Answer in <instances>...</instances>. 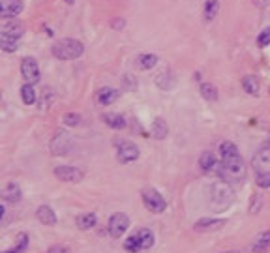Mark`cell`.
I'll return each instance as SVG.
<instances>
[{"label":"cell","mask_w":270,"mask_h":253,"mask_svg":"<svg viewBox=\"0 0 270 253\" xmlns=\"http://www.w3.org/2000/svg\"><path fill=\"white\" fill-rule=\"evenodd\" d=\"M23 11L21 0H2L0 2V15L4 19H11V17L19 15Z\"/></svg>","instance_id":"cell-11"},{"label":"cell","mask_w":270,"mask_h":253,"mask_svg":"<svg viewBox=\"0 0 270 253\" xmlns=\"http://www.w3.org/2000/svg\"><path fill=\"white\" fill-rule=\"evenodd\" d=\"M235 201V193H233L231 186L223 180H216L214 184H210L209 187V203L214 208V212H223L229 208Z\"/></svg>","instance_id":"cell-2"},{"label":"cell","mask_w":270,"mask_h":253,"mask_svg":"<svg viewBox=\"0 0 270 253\" xmlns=\"http://www.w3.org/2000/svg\"><path fill=\"white\" fill-rule=\"evenodd\" d=\"M201 94H203V98L209 99V101H216V99H218V90H216L214 85H210V83L201 85Z\"/></svg>","instance_id":"cell-28"},{"label":"cell","mask_w":270,"mask_h":253,"mask_svg":"<svg viewBox=\"0 0 270 253\" xmlns=\"http://www.w3.org/2000/svg\"><path fill=\"white\" fill-rule=\"evenodd\" d=\"M21 98L25 101V105H34V101H36V88L30 83H27L21 88Z\"/></svg>","instance_id":"cell-25"},{"label":"cell","mask_w":270,"mask_h":253,"mask_svg":"<svg viewBox=\"0 0 270 253\" xmlns=\"http://www.w3.org/2000/svg\"><path fill=\"white\" fill-rule=\"evenodd\" d=\"M62 120H64L66 126H77V124H81V115H75V113H66Z\"/></svg>","instance_id":"cell-29"},{"label":"cell","mask_w":270,"mask_h":253,"mask_svg":"<svg viewBox=\"0 0 270 253\" xmlns=\"http://www.w3.org/2000/svg\"><path fill=\"white\" fill-rule=\"evenodd\" d=\"M150 132H152V135H154L156 139H163L167 135V132H169L167 122L163 120V118H156V120L152 122V126H150Z\"/></svg>","instance_id":"cell-20"},{"label":"cell","mask_w":270,"mask_h":253,"mask_svg":"<svg viewBox=\"0 0 270 253\" xmlns=\"http://www.w3.org/2000/svg\"><path fill=\"white\" fill-rule=\"evenodd\" d=\"M96 225V214H81L77 218V227L81 231H89L92 227Z\"/></svg>","instance_id":"cell-24"},{"label":"cell","mask_w":270,"mask_h":253,"mask_svg":"<svg viewBox=\"0 0 270 253\" xmlns=\"http://www.w3.org/2000/svg\"><path fill=\"white\" fill-rule=\"evenodd\" d=\"M116 158H118L120 163H132V161H135L139 158V149L132 141H122L118 144V154H116Z\"/></svg>","instance_id":"cell-8"},{"label":"cell","mask_w":270,"mask_h":253,"mask_svg":"<svg viewBox=\"0 0 270 253\" xmlns=\"http://www.w3.org/2000/svg\"><path fill=\"white\" fill-rule=\"evenodd\" d=\"M158 64V56L156 55H139L137 58V66L141 70H150V68H154Z\"/></svg>","instance_id":"cell-26"},{"label":"cell","mask_w":270,"mask_h":253,"mask_svg":"<svg viewBox=\"0 0 270 253\" xmlns=\"http://www.w3.org/2000/svg\"><path fill=\"white\" fill-rule=\"evenodd\" d=\"M124 249L130 253H139L143 249V244H141V238H139L137 233L132 235V237H128V240L124 242Z\"/></svg>","instance_id":"cell-23"},{"label":"cell","mask_w":270,"mask_h":253,"mask_svg":"<svg viewBox=\"0 0 270 253\" xmlns=\"http://www.w3.org/2000/svg\"><path fill=\"white\" fill-rule=\"evenodd\" d=\"M113 27L122 28V27H124V21H122V19H115V21H113Z\"/></svg>","instance_id":"cell-33"},{"label":"cell","mask_w":270,"mask_h":253,"mask_svg":"<svg viewBox=\"0 0 270 253\" xmlns=\"http://www.w3.org/2000/svg\"><path fill=\"white\" fill-rule=\"evenodd\" d=\"M257 45H259V47L270 45V27L265 28V30H261V34L257 36Z\"/></svg>","instance_id":"cell-30"},{"label":"cell","mask_w":270,"mask_h":253,"mask_svg":"<svg viewBox=\"0 0 270 253\" xmlns=\"http://www.w3.org/2000/svg\"><path fill=\"white\" fill-rule=\"evenodd\" d=\"M47 253H68L66 248H62V246H53Z\"/></svg>","instance_id":"cell-32"},{"label":"cell","mask_w":270,"mask_h":253,"mask_svg":"<svg viewBox=\"0 0 270 253\" xmlns=\"http://www.w3.org/2000/svg\"><path fill=\"white\" fill-rule=\"evenodd\" d=\"M225 253H240V251H225Z\"/></svg>","instance_id":"cell-35"},{"label":"cell","mask_w":270,"mask_h":253,"mask_svg":"<svg viewBox=\"0 0 270 253\" xmlns=\"http://www.w3.org/2000/svg\"><path fill=\"white\" fill-rule=\"evenodd\" d=\"M55 176L62 182H81L83 180V171L77 167L60 165L55 169Z\"/></svg>","instance_id":"cell-9"},{"label":"cell","mask_w":270,"mask_h":253,"mask_svg":"<svg viewBox=\"0 0 270 253\" xmlns=\"http://www.w3.org/2000/svg\"><path fill=\"white\" fill-rule=\"evenodd\" d=\"M21 75L27 83L34 85L39 81V68H38V62L34 58H23L21 62Z\"/></svg>","instance_id":"cell-7"},{"label":"cell","mask_w":270,"mask_h":253,"mask_svg":"<svg viewBox=\"0 0 270 253\" xmlns=\"http://www.w3.org/2000/svg\"><path fill=\"white\" fill-rule=\"evenodd\" d=\"M223 225H225L223 220H199L193 225V229L199 233H214V231H220Z\"/></svg>","instance_id":"cell-14"},{"label":"cell","mask_w":270,"mask_h":253,"mask_svg":"<svg viewBox=\"0 0 270 253\" xmlns=\"http://www.w3.org/2000/svg\"><path fill=\"white\" fill-rule=\"evenodd\" d=\"M254 169L257 171V175H265L270 173V149H261L257 154L254 156Z\"/></svg>","instance_id":"cell-10"},{"label":"cell","mask_w":270,"mask_h":253,"mask_svg":"<svg viewBox=\"0 0 270 253\" xmlns=\"http://www.w3.org/2000/svg\"><path fill=\"white\" fill-rule=\"evenodd\" d=\"M220 11V0H206L204 2V19L212 21Z\"/></svg>","instance_id":"cell-22"},{"label":"cell","mask_w":270,"mask_h":253,"mask_svg":"<svg viewBox=\"0 0 270 253\" xmlns=\"http://www.w3.org/2000/svg\"><path fill=\"white\" fill-rule=\"evenodd\" d=\"M83 44L79 39L73 38H66L60 39L58 44L53 45V56L58 58V60H73V58H79L83 55Z\"/></svg>","instance_id":"cell-3"},{"label":"cell","mask_w":270,"mask_h":253,"mask_svg":"<svg viewBox=\"0 0 270 253\" xmlns=\"http://www.w3.org/2000/svg\"><path fill=\"white\" fill-rule=\"evenodd\" d=\"M254 249L255 253H265L270 249V231H263L261 235H257L254 242Z\"/></svg>","instance_id":"cell-17"},{"label":"cell","mask_w":270,"mask_h":253,"mask_svg":"<svg viewBox=\"0 0 270 253\" xmlns=\"http://www.w3.org/2000/svg\"><path fill=\"white\" fill-rule=\"evenodd\" d=\"M36 216H38L39 223H44V225H56V214L55 210L51 208V206H47V204H41L38 208V212H36Z\"/></svg>","instance_id":"cell-16"},{"label":"cell","mask_w":270,"mask_h":253,"mask_svg":"<svg viewBox=\"0 0 270 253\" xmlns=\"http://www.w3.org/2000/svg\"><path fill=\"white\" fill-rule=\"evenodd\" d=\"M139 238H141V244H143V249H150L154 246V235L150 229H139L137 231Z\"/></svg>","instance_id":"cell-27"},{"label":"cell","mask_w":270,"mask_h":253,"mask_svg":"<svg viewBox=\"0 0 270 253\" xmlns=\"http://www.w3.org/2000/svg\"><path fill=\"white\" fill-rule=\"evenodd\" d=\"M199 165H201V169L206 171V173H210V171H218V161H216V156L212 154V152H204L203 156H201V160H199Z\"/></svg>","instance_id":"cell-18"},{"label":"cell","mask_w":270,"mask_h":253,"mask_svg":"<svg viewBox=\"0 0 270 253\" xmlns=\"http://www.w3.org/2000/svg\"><path fill=\"white\" fill-rule=\"evenodd\" d=\"M220 154H221V165H218V173H220L225 180L231 182H242L246 176V167L240 158L237 144L231 141H223L220 144Z\"/></svg>","instance_id":"cell-1"},{"label":"cell","mask_w":270,"mask_h":253,"mask_svg":"<svg viewBox=\"0 0 270 253\" xmlns=\"http://www.w3.org/2000/svg\"><path fill=\"white\" fill-rule=\"evenodd\" d=\"M128 227H130V218H128L126 214H122V212H116V214L111 216L107 229H109V235L113 238H120V237H124V233L128 231Z\"/></svg>","instance_id":"cell-6"},{"label":"cell","mask_w":270,"mask_h":253,"mask_svg":"<svg viewBox=\"0 0 270 253\" xmlns=\"http://www.w3.org/2000/svg\"><path fill=\"white\" fill-rule=\"evenodd\" d=\"M242 87H244V90L248 94H252V96H257V94H259V81L255 79V75H246V77L242 79Z\"/></svg>","instance_id":"cell-21"},{"label":"cell","mask_w":270,"mask_h":253,"mask_svg":"<svg viewBox=\"0 0 270 253\" xmlns=\"http://www.w3.org/2000/svg\"><path fill=\"white\" fill-rule=\"evenodd\" d=\"M23 32H25L23 23H19V21L8 23V25H4V27H2L0 39H15V41H19V38L23 36Z\"/></svg>","instance_id":"cell-12"},{"label":"cell","mask_w":270,"mask_h":253,"mask_svg":"<svg viewBox=\"0 0 270 253\" xmlns=\"http://www.w3.org/2000/svg\"><path fill=\"white\" fill-rule=\"evenodd\" d=\"M120 96V92L116 88H111V87H105L101 90H98L96 94V103L98 105H111L113 101H116Z\"/></svg>","instance_id":"cell-13"},{"label":"cell","mask_w":270,"mask_h":253,"mask_svg":"<svg viewBox=\"0 0 270 253\" xmlns=\"http://www.w3.org/2000/svg\"><path fill=\"white\" fill-rule=\"evenodd\" d=\"M268 2H270V0H255V4H257V6H266Z\"/></svg>","instance_id":"cell-34"},{"label":"cell","mask_w":270,"mask_h":253,"mask_svg":"<svg viewBox=\"0 0 270 253\" xmlns=\"http://www.w3.org/2000/svg\"><path fill=\"white\" fill-rule=\"evenodd\" d=\"M103 122L113 130H124L126 128V120L124 116L116 115V113H109V115H103Z\"/></svg>","instance_id":"cell-19"},{"label":"cell","mask_w":270,"mask_h":253,"mask_svg":"<svg viewBox=\"0 0 270 253\" xmlns=\"http://www.w3.org/2000/svg\"><path fill=\"white\" fill-rule=\"evenodd\" d=\"M257 186L259 187H270V173L257 176Z\"/></svg>","instance_id":"cell-31"},{"label":"cell","mask_w":270,"mask_h":253,"mask_svg":"<svg viewBox=\"0 0 270 253\" xmlns=\"http://www.w3.org/2000/svg\"><path fill=\"white\" fill-rule=\"evenodd\" d=\"M143 203L150 212H156V214H160V212L165 210V199L161 197L160 192H156L152 187L143 189Z\"/></svg>","instance_id":"cell-4"},{"label":"cell","mask_w":270,"mask_h":253,"mask_svg":"<svg viewBox=\"0 0 270 253\" xmlns=\"http://www.w3.org/2000/svg\"><path fill=\"white\" fill-rule=\"evenodd\" d=\"M51 152L55 156H64L72 150V137L68 135L66 132H56L51 139V144H49Z\"/></svg>","instance_id":"cell-5"},{"label":"cell","mask_w":270,"mask_h":253,"mask_svg":"<svg viewBox=\"0 0 270 253\" xmlns=\"http://www.w3.org/2000/svg\"><path fill=\"white\" fill-rule=\"evenodd\" d=\"M2 197H4L6 203H11V204L19 203V201H21V187L17 186L15 182L6 184L4 189H2Z\"/></svg>","instance_id":"cell-15"}]
</instances>
